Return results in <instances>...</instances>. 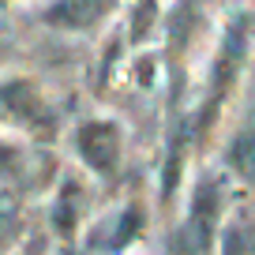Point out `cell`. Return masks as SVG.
Returning a JSON list of instances; mask_svg holds the SVG:
<instances>
[{
    "label": "cell",
    "mask_w": 255,
    "mask_h": 255,
    "mask_svg": "<svg viewBox=\"0 0 255 255\" xmlns=\"http://www.w3.org/2000/svg\"><path fill=\"white\" fill-rule=\"evenodd\" d=\"M105 15V0H56L45 19L60 30H87Z\"/></svg>",
    "instance_id": "5b68a950"
},
{
    "label": "cell",
    "mask_w": 255,
    "mask_h": 255,
    "mask_svg": "<svg viewBox=\"0 0 255 255\" xmlns=\"http://www.w3.org/2000/svg\"><path fill=\"white\" fill-rule=\"evenodd\" d=\"M72 195H75V188H64L60 210H56V225H60V229H72V214H75V207H72Z\"/></svg>",
    "instance_id": "52a82bcc"
},
{
    "label": "cell",
    "mask_w": 255,
    "mask_h": 255,
    "mask_svg": "<svg viewBox=\"0 0 255 255\" xmlns=\"http://www.w3.org/2000/svg\"><path fill=\"white\" fill-rule=\"evenodd\" d=\"M79 154L90 169L98 173H113L120 158V131L105 120H94V124L79 128Z\"/></svg>",
    "instance_id": "7a4b0ae2"
},
{
    "label": "cell",
    "mask_w": 255,
    "mask_h": 255,
    "mask_svg": "<svg viewBox=\"0 0 255 255\" xmlns=\"http://www.w3.org/2000/svg\"><path fill=\"white\" fill-rule=\"evenodd\" d=\"M135 229H139V214H135V210H128L124 222H120V229H117V244H128V240L135 237Z\"/></svg>",
    "instance_id": "ba28073f"
},
{
    "label": "cell",
    "mask_w": 255,
    "mask_h": 255,
    "mask_svg": "<svg viewBox=\"0 0 255 255\" xmlns=\"http://www.w3.org/2000/svg\"><path fill=\"white\" fill-rule=\"evenodd\" d=\"M15 161H19V154L11 150L8 143H0V173H8V169H15Z\"/></svg>",
    "instance_id": "9c48e42d"
},
{
    "label": "cell",
    "mask_w": 255,
    "mask_h": 255,
    "mask_svg": "<svg viewBox=\"0 0 255 255\" xmlns=\"http://www.w3.org/2000/svg\"><path fill=\"white\" fill-rule=\"evenodd\" d=\"M218 214H222V199H218V188L207 184L195 195V210L188 218V229H184V248L188 252H199V248L210 244V233L218 225Z\"/></svg>",
    "instance_id": "277c9868"
},
{
    "label": "cell",
    "mask_w": 255,
    "mask_h": 255,
    "mask_svg": "<svg viewBox=\"0 0 255 255\" xmlns=\"http://www.w3.org/2000/svg\"><path fill=\"white\" fill-rule=\"evenodd\" d=\"M0 120H11V124H26V128H49L45 105H41L34 83L15 79L0 87Z\"/></svg>",
    "instance_id": "6da1fadb"
},
{
    "label": "cell",
    "mask_w": 255,
    "mask_h": 255,
    "mask_svg": "<svg viewBox=\"0 0 255 255\" xmlns=\"http://www.w3.org/2000/svg\"><path fill=\"white\" fill-rule=\"evenodd\" d=\"M229 161H233V169H237L244 180L255 184V128H248V131H240V135L233 139Z\"/></svg>",
    "instance_id": "8992f818"
},
{
    "label": "cell",
    "mask_w": 255,
    "mask_h": 255,
    "mask_svg": "<svg viewBox=\"0 0 255 255\" xmlns=\"http://www.w3.org/2000/svg\"><path fill=\"white\" fill-rule=\"evenodd\" d=\"M244 41H248L244 23H237L229 34H225V45H222V53H218L214 75H210V105H207V113H203V120H210V113L218 109V102H222L225 87H233V79H237L240 64H244Z\"/></svg>",
    "instance_id": "3957f363"
}]
</instances>
